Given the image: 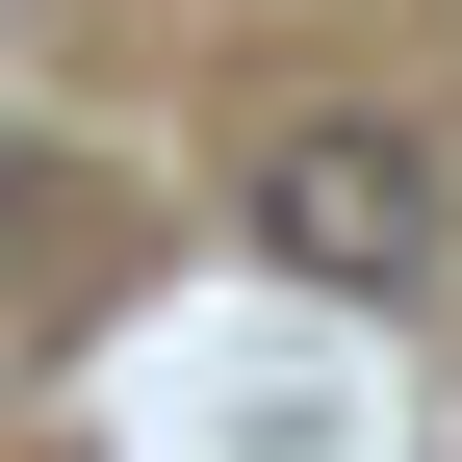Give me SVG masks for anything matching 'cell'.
I'll list each match as a JSON object with an SVG mask.
<instances>
[{"mask_svg":"<svg viewBox=\"0 0 462 462\" xmlns=\"http://www.w3.org/2000/svg\"><path fill=\"white\" fill-rule=\"evenodd\" d=\"M437 231H462V206H437V154H411V129H360V103L257 129V257L309 282V309H411Z\"/></svg>","mask_w":462,"mask_h":462,"instance_id":"6da1fadb","label":"cell"}]
</instances>
